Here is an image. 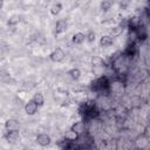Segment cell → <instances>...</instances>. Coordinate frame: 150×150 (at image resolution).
Listing matches in <instances>:
<instances>
[{
	"instance_id": "6da1fadb",
	"label": "cell",
	"mask_w": 150,
	"mask_h": 150,
	"mask_svg": "<svg viewBox=\"0 0 150 150\" xmlns=\"http://www.w3.org/2000/svg\"><path fill=\"white\" fill-rule=\"evenodd\" d=\"M79 112L87 118H94L98 115V110L96 109L95 103L91 101H86V102L81 103L80 108H79Z\"/></svg>"
},
{
	"instance_id": "7a4b0ae2",
	"label": "cell",
	"mask_w": 150,
	"mask_h": 150,
	"mask_svg": "<svg viewBox=\"0 0 150 150\" xmlns=\"http://www.w3.org/2000/svg\"><path fill=\"white\" fill-rule=\"evenodd\" d=\"M109 81L105 76H101L98 79H96L95 81H93L91 83V89L95 90V91H103V90H107L109 88Z\"/></svg>"
},
{
	"instance_id": "3957f363",
	"label": "cell",
	"mask_w": 150,
	"mask_h": 150,
	"mask_svg": "<svg viewBox=\"0 0 150 150\" xmlns=\"http://www.w3.org/2000/svg\"><path fill=\"white\" fill-rule=\"evenodd\" d=\"M64 56H66V54H64L63 49L60 48V47H57V48H55V49L50 53L49 59H50L53 62H61V61H63Z\"/></svg>"
},
{
	"instance_id": "277c9868",
	"label": "cell",
	"mask_w": 150,
	"mask_h": 150,
	"mask_svg": "<svg viewBox=\"0 0 150 150\" xmlns=\"http://www.w3.org/2000/svg\"><path fill=\"white\" fill-rule=\"evenodd\" d=\"M5 137L8 142L11 143H14L16 142L19 138H20V132H19V129H15V130H7L6 134H5Z\"/></svg>"
},
{
	"instance_id": "5b68a950",
	"label": "cell",
	"mask_w": 150,
	"mask_h": 150,
	"mask_svg": "<svg viewBox=\"0 0 150 150\" xmlns=\"http://www.w3.org/2000/svg\"><path fill=\"white\" fill-rule=\"evenodd\" d=\"M38 104L33 101V100H30V101H28L26 104H25V111H26V114L27 115H34L35 112H36V110H38Z\"/></svg>"
},
{
	"instance_id": "8992f818",
	"label": "cell",
	"mask_w": 150,
	"mask_h": 150,
	"mask_svg": "<svg viewBox=\"0 0 150 150\" xmlns=\"http://www.w3.org/2000/svg\"><path fill=\"white\" fill-rule=\"evenodd\" d=\"M50 136L49 135H47V134H39L38 136H36V142H38V144H40L41 146H47V145H49V143H50Z\"/></svg>"
},
{
	"instance_id": "52a82bcc",
	"label": "cell",
	"mask_w": 150,
	"mask_h": 150,
	"mask_svg": "<svg viewBox=\"0 0 150 150\" xmlns=\"http://www.w3.org/2000/svg\"><path fill=\"white\" fill-rule=\"evenodd\" d=\"M67 21L64 19H60L59 21H56V25H55V34H61L63 32H66L67 29Z\"/></svg>"
},
{
	"instance_id": "ba28073f",
	"label": "cell",
	"mask_w": 150,
	"mask_h": 150,
	"mask_svg": "<svg viewBox=\"0 0 150 150\" xmlns=\"http://www.w3.org/2000/svg\"><path fill=\"white\" fill-rule=\"evenodd\" d=\"M71 129H73L74 131H76L79 135H82V134H84V131H86V123H84L83 121H77V122H75V123L71 125Z\"/></svg>"
},
{
	"instance_id": "9c48e42d",
	"label": "cell",
	"mask_w": 150,
	"mask_h": 150,
	"mask_svg": "<svg viewBox=\"0 0 150 150\" xmlns=\"http://www.w3.org/2000/svg\"><path fill=\"white\" fill-rule=\"evenodd\" d=\"M112 41H114V40H112V36H111V35H103V36L100 39V46L107 48V47H109V46L112 45Z\"/></svg>"
},
{
	"instance_id": "30bf717a",
	"label": "cell",
	"mask_w": 150,
	"mask_h": 150,
	"mask_svg": "<svg viewBox=\"0 0 150 150\" xmlns=\"http://www.w3.org/2000/svg\"><path fill=\"white\" fill-rule=\"evenodd\" d=\"M84 40H86V35L83 33H81V32L75 33L73 35V38H71V42L75 43V45H81V43L84 42Z\"/></svg>"
},
{
	"instance_id": "8fae6325",
	"label": "cell",
	"mask_w": 150,
	"mask_h": 150,
	"mask_svg": "<svg viewBox=\"0 0 150 150\" xmlns=\"http://www.w3.org/2000/svg\"><path fill=\"white\" fill-rule=\"evenodd\" d=\"M79 137H80V135H79L76 131H74L71 128H70L68 131H66V132H64V138H66V139H68V141H70V142L76 141Z\"/></svg>"
},
{
	"instance_id": "7c38bea8",
	"label": "cell",
	"mask_w": 150,
	"mask_h": 150,
	"mask_svg": "<svg viewBox=\"0 0 150 150\" xmlns=\"http://www.w3.org/2000/svg\"><path fill=\"white\" fill-rule=\"evenodd\" d=\"M19 127H20V124L16 120H8L5 123L6 130H15V129H19Z\"/></svg>"
},
{
	"instance_id": "4fadbf2b",
	"label": "cell",
	"mask_w": 150,
	"mask_h": 150,
	"mask_svg": "<svg viewBox=\"0 0 150 150\" xmlns=\"http://www.w3.org/2000/svg\"><path fill=\"white\" fill-rule=\"evenodd\" d=\"M123 29H124V27H123L122 25L114 26V27L110 29V34H111V36H112V38H114V36H118V35H121V34H122Z\"/></svg>"
},
{
	"instance_id": "5bb4252c",
	"label": "cell",
	"mask_w": 150,
	"mask_h": 150,
	"mask_svg": "<svg viewBox=\"0 0 150 150\" xmlns=\"http://www.w3.org/2000/svg\"><path fill=\"white\" fill-rule=\"evenodd\" d=\"M114 4H115L114 0H102V2H101V9L104 11V12H107V11H109L114 6Z\"/></svg>"
},
{
	"instance_id": "9a60e30c",
	"label": "cell",
	"mask_w": 150,
	"mask_h": 150,
	"mask_svg": "<svg viewBox=\"0 0 150 150\" xmlns=\"http://www.w3.org/2000/svg\"><path fill=\"white\" fill-rule=\"evenodd\" d=\"M39 107H41V105H43V103H45V98H43V95L41 94V93H36L34 96H33V98H32Z\"/></svg>"
},
{
	"instance_id": "2e32d148",
	"label": "cell",
	"mask_w": 150,
	"mask_h": 150,
	"mask_svg": "<svg viewBox=\"0 0 150 150\" xmlns=\"http://www.w3.org/2000/svg\"><path fill=\"white\" fill-rule=\"evenodd\" d=\"M91 63H93L94 67H102V66H104V61H103V59L101 56H93Z\"/></svg>"
},
{
	"instance_id": "e0dca14e",
	"label": "cell",
	"mask_w": 150,
	"mask_h": 150,
	"mask_svg": "<svg viewBox=\"0 0 150 150\" xmlns=\"http://www.w3.org/2000/svg\"><path fill=\"white\" fill-rule=\"evenodd\" d=\"M68 75H69L73 80H79L80 76H81V71H80V69H77V68H73V69H70V70L68 71Z\"/></svg>"
},
{
	"instance_id": "ac0fdd59",
	"label": "cell",
	"mask_w": 150,
	"mask_h": 150,
	"mask_svg": "<svg viewBox=\"0 0 150 150\" xmlns=\"http://www.w3.org/2000/svg\"><path fill=\"white\" fill-rule=\"evenodd\" d=\"M61 9H62V5H61L60 2H57V4H55V5L52 6V8H50V14L55 16V15H57V14L61 12Z\"/></svg>"
},
{
	"instance_id": "d6986e66",
	"label": "cell",
	"mask_w": 150,
	"mask_h": 150,
	"mask_svg": "<svg viewBox=\"0 0 150 150\" xmlns=\"http://www.w3.org/2000/svg\"><path fill=\"white\" fill-rule=\"evenodd\" d=\"M20 21H21V19H20L19 15H12V16H9L7 23H8L9 26H14V25H18Z\"/></svg>"
},
{
	"instance_id": "ffe728a7",
	"label": "cell",
	"mask_w": 150,
	"mask_h": 150,
	"mask_svg": "<svg viewBox=\"0 0 150 150\" xmlns=\"http://www.w3.org/2000/svg\"><path fill=\"white\" fill-rule=\"evenodd\" d=\"M95 39H96L95 33H94L93 30H89V32H88V34L86 35V40H87L88 42H94V41H95Z\"/></svg>"
},
{
	"instance_id": "44dd1931",
	"label": "cell",
	"mask_w": 150,
	"mask_h": 150,
	"mask_svg": "<svg viewBox=\"0 0 150 150\" xmlns=\"http://www.w3.org/2000/svg\"><path fill=\"white\" fill-rule=\"evenodd\" d=\"M148 12H149V16H150V0H148Z\"/></svg>"
}]
</instances>
